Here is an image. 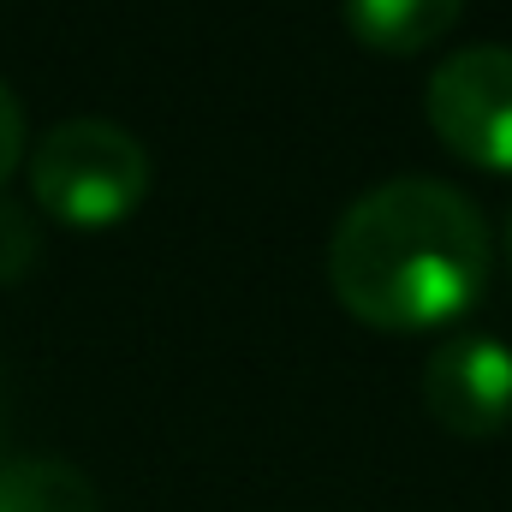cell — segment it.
<instances>
[{
	"label": "cell",
	"instance_id": "1",
	"mask_svg": "<svg viewBox=\"0 0 512 512\" xmlns=\"http://www.w3.org/2000/svg\"><path fill=\"white\" fill-rule=\"evenodd\" d=\"M483 209L429 173H399L358 191L328 233V286L370 328H441L489 286Z\"/></svg>",
	"mask_w": 512,
	"mask_h": 512
},
{
	"label": "cell",
	"instance_id": "2",
	"mask_svg": "<svg viewBox=\"0 0 512 512\" xmlns=\"http://www.w3.org/2000/svg\"><path fill=\"white\" fill-rule=\"evenodd\" d=\"M30 191L66 227H120L149 197V149L120 120H60L30 155Z\"/></svg>",
	"mask_w": 512,
	"mask_h": 512
},
{
	"label": "cell",
	"instance_id": "3",
	"mask_svg": "<svg viewBox=\"0 0 512 512\" xmlns=\"http://www.w3.org/2000/svg\"><path fill=\"white\" fill-rule=\"evenodd\" d=\"M423 114L453 155L512 173V48L471 42L447 54L423 84Z\"/></svg>",
	"mask_w": 512,
	"mask_h": 512
},
{
	"label": "cell",
	"instance_id": "4",
	"mask_svg": "<svg viewBox=\"0 0 512 512\" xmlns=\"http://www.w3.org/2000/svg\"><path fill=\"white\" fill-rule=\"evenodd\" d=\"M423 405L447 435L483 441L512 423V346L501 334H447L423 358Z\"/></svg>",
	"mask_w": 512,
	"mask_h": 512
},
{
	"label": "cell",
	"instance_id": "5",
	"mask_svg": "<svg viewBox=\"0 0 512 512\" xmlns=\"http://www.w3.org/2000/svg\"><path fill=\"white\" fill-rule=\"evenodd\" d=\"M459 12H465V0H346L352 36L382 54H417V48L441 42L459 24Z\"/></svg>",
	"mask_w": 512,
	"mask_h": 512
},
{
	"label": "cell",
	"instance_id": "6",
	"mask_svg": "<svg viewBox=\"0 0 512 512\" xmlns=\"http://www.w3.org/2000/svg\"><path fill=\"white\" fill-rule=\"evenodd\" d=\"M0 512H102L96 483L66 459H6Z\"/></svg>",
	"mask_w": 512,
	"mask_h": 512
},
{
	"label": "cell",
	"instance_id": "7",
	"mask_svg": "<svg viewBox=\"0 0 512 512\" xmlns=\"http://www.w3.org/2000/svg\"><path fill=\"white\" fill-rule=\"evenodd\" d=\"M42 256V227L30 209H18L12 197H0V286L24 280Z\"/></svg>",
	"mask_w": 512,
	"mask_h": 512
},
{
	"label": "cell",
	"instance_id": "8",
	"mask_svg": "<svg viewBox=\"0 0 512 512\" xmlns=\"http://www.w3.org/2000/svg\"><path fill=\"white\" fill-rule=\"evenodd\" d=\"M18 161H24V102L0 84V185L12 179Z\"/></svg>",
	"mask_w": 512,
	"mask_h": 512
},
{
	"label": "cell",
	"instance_id": "9",
	"mask_svg": "<svg viewBox=\"0 0 512 512\" xmlns=\"http://www.w3.org/2000/svg\"><path fill=\"white\" fill-rule=\"evenodd\" d=\"M507 262H512V221H507Z\"/></svg>",
	"mask_w": 512,
	"mask_h": 512
}]
</instances>
